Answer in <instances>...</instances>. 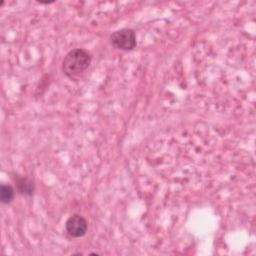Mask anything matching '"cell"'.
Here are the masks:
<instances>
[{
	"instance_id": "obj_2",
	"label": "cell",
	"mask_w": 256,
	"mask_h": 256,
	"mask_svg": "<svg viewBox=\"0 0 256 256\" xmlns=\"http://www.w3.org/2000/svg\"><path fill=\"white\" fill-rule=\"evenodd\" d=\"M110 42L117 49L132 50L136 46V35L132 29L123 28L112 33Z\"/></svg>"
},
{
	"instance_id": "obj_3",
	"label": "cell",
	"mask_w": 256,
	"mask_h": 256,
	"mask_svg": "<svg viewBox=\"0 0 256 256\" xmlns=\"http://www.w3.org/2000/svg\"><path fill=\"white\" fill-rule=\"evenodd\" d=\"M65 228L70 236L78 238L85 235L87 232L88 224L84 217L79 214H73L67 219Z\"/></svg>"
},
{
	"instance_id": "obj_5",
	"label": "cell",
	"mask_w": 256,
	"mask_h": 256,
	"mask_svg": "<svg viewBox=\"0 0 256 256\" xmlns=\"http://www.w3.org/2000/svg\"><path fill=\"white\" fill-rule=\"evenodd\" d=\"M14 198V190L9 185H2L0 188V199L2 203H10Z\"/></svg>"
},
{
	"instance_id": "obj_1",
	"label": "cell",
	"mask_w": 256,
	"mask_h": 256,
	"mask_svg": "<svg viewBox=\"0 0 256 256\" xmlns=\"http://www.w3.org/2000/svg\"><path fill=\"white\" fill-rule=\"evenodd\" d=\"M91 63V55L83 49L69 51L62 61V70L69 77L76 76L86 70Z\"/></svg>"
},
{
	"instance_id": "obj_4",
	"label": "cell",
	"mask_w": 256,
	"mask_h": 256,
	"mask_svg": "<svg viewBox=\"0 0 256 256\" xmlns=\"http://www.w3.org/2000/svg\"><path fill=\"white\" fill-rule=\"evenodd\" d=\"M18 191L23 195H32L34 186L31 181H29L26 178H18L16 181Z\"/></svg>"
}]
</instances>
